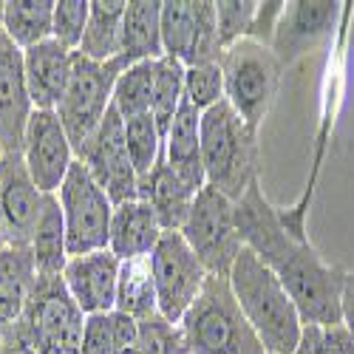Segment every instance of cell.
Masks as SVG:
<instances>
[{
	"instance_id": "7",
	"label": "cell",
	"mask_w": 354,
	"mask_h": 354,
	"mask_svg": "<svg viewBox=\"0 0 354 354\" xmlns=\"http://www.w3.org/2000/svg\"><path fill=\"white\" fill-rule=\"evenodd\" d=\"M125 68L120 60L111 63H94L85 57L74 54V68L68 88L57 105V116L74 145V153H80L102 125L105 113L111 111L113 102V85Z\"/></svg>"
},
{
	"instance_id": "41",
	"label": "cell",
	"mask_w": 354,
	"mask_h": 354,
	"mask_svg": "<svg viewBox=\"0 0 354 354\" xmlns=\"http://www.w3.org/2000/svg\"><path fill=\"white\" fill-rule=\"evenodd\" d=\"M43 354H68V351H43Z\"/></svg>"
},
{
	"instance_id": "4",
	"label": "cell",
	"mask_w": 354,
	"mask_h": 354,
	"mask_svg": "<svg viewBox=\"0 0 354 354\" xmlns=\"http://www.w3.org/2000/svg\"><path fill=\"white\" fill-rule=\"evenodd\" d=\"M179 329L190 354H267L224 275H207Z\"/></svg>"
},
{
	"instance_id": "27",
	"label": "cell",
	"mask_w": 354,
	"mask_h": 354,
	"mask_svg": "<svg viewBox=\"0 0 354 354\" xmlns=\"http://www.w3.org/2000/svg\"><path fill=\"white\" fill-rule=\"evenodd\" d=\"M133 320H147L159 315L156 304V281L151 258H133L122 261L120 270V286H116V309Z\"/></svg>"
},
{
	"instance_id": "39",
	"label": "cell",
	"mask_w": 354,
	"mask_h": 354,
	"mask_svg": "<svg viewBox=\"0 0 354 354\" xmlns=\"http://www.w3.org/2000/svg\"><path fill=\"white\" fill-rule=\"evenodd\" d=\"M343 323L354 332V270H346L343 281Z\"/></svg>"
},
{
	"instance_id": "29",
	"label": "cell",
	"mask_w": 354,
	"mask_h": 354,
	"mask_svg": "<svg viewBox=\"0 0 354 354\" xmlns=\"http://www.w3.org/2000/svg\"><path fill=\"white\" fill-rule=\"evenodd\" d=\"M182 102H185V66L179 60H173V57H159L156 60V80H153L151 116L156 120L162 136H167Z\"/></svg>"
},
{
	"instance_id": "25",
	"label": "cell",
	"mask_w": 354,
	"mask_h": 354,
	"mask_svg": "<svg viewBox=\"0 0 354 354\" xmlns=\"http://www.w3.org/2000/svg\"><path fill=\"white\" fill-rule=\"evenodd\" d=\"M28 250H32L37 275H63L68 263V235H66V221H63L57 193L46 196Z\"/></svg>"
},
{
	"instance_id": "36",
	"label": "cell",
	"mask_w": 354,
	"mask_h": 354,
	"mask_svg": "<svg viewBox=\"0 0 354 354\" xmlns=\"http://www.w3.org/2000/svg\"><path fill=\"white\" fill-rule=\"evenodd\" d=\"M111 315H88L85 317L82 337H80V354H113V320H111Z\"/></svg>"
},
{
	"instance_id": "8",
	"label": "cell",
	"mask_w": 354,
	"mask_h": 354,
	"mask_svg": "<svg viewBox=\"0 0 354 354\" xmlns=\"http://www.w3.org/2000/svg\"><path fill=\"white\" fill-rule=\"evenodd\" d=\"M179 232L210 275L227 278L235 258L244 250L239 224H235V201L210 185L196 196Z\"/></svg>"
},
{
	"instance_id": "15",
	"label": "cell",
	"mask_w": 354,
	"mask_h": 354,
	"mask_svg": "<svg viewBox=\"0 0 354 354\" xmlns=\"http://www.w3.org/2000/svg\"><path fill=\"white\" fill-rule=\"evenodd\" d=\"M343 3L329 0H298V3H283V15L275 26L270 51L281 68H289L295 60L317 48L323 37L332 35Z\"/></svg>"
},
{
	"instance_id": "35",
	"label": "cell",
	"mask_w": 354,
	"mask_h": 354,
	"mask_svg": "<svg viewBox=\"0 0 354 354\" xmlns=\"http://www.w3.org/2000/svg\"><path fill=\"white\" fill-rule=\"evenodd\" d=\"M139 354H190L185 346V335L176 323L153 315L139 320Z\"/></svg>"
},
{
	"instance_id": "24",
	"label": "cell",
	"mask_w": 354,
	"mask_h": 354,
	"mask_svg": "<svg viewBox=\"0 0 354 354\" xmlns=\"http://www.w3.org/2000/svg\"><path fill=\"white\" fill-rule=\"evenodd\" d=\"M125 9H128L125 0H91V15H88V26L77 54L94 63L116 60L122 51Z\"/></svg>"
},
{
	"instance_id": "12",
	"label": "cell",
	"mask_w": 354,
	"mask_h": 354,
	"mask_svg": "<svg viewBox=\"0 0 354 354\" xmlns=\"http://www.w3.org/2000/svg\"><path fill=\"white\" fill-rule=\"evenodd\" d=\"M77 162L88 167L94 182L113 201V207L139 198V176L133 170L128 145H125V120L113 108L105 113L97 133L77 153Z\"/></svg>"
},
{
	"instance_id": "16",
	"label": "cell",
	"mask_w": 354,
	"mask_h": 354,
	"mask_svg": "<svg viewBox=\"0 0 354 354\" xmlns=\"http://www.w3.org/2000/svg\"><path fill=\"white\" fill-rule=\"evenodd\" d=\"M120 270H122V261L111 250H97L88 255L68 258L66 270H63V281L85 317L88 315H111L116 309Z\"/></svg>"
},
{
	"instance_id": "9",
	"label": "cell",
	"mask_w": 354,
	"mask_h": 354,
	"mask_svg": "<svg viewBox=\"0 0 354 354\" xmlns=\"http://www.w3.org/2000/svg\"><path fill=\"white\" fill-rule=\"evenodd\" d=\"M57 201H60L63 221H66L68 258L108 250L113 201L94 182V176L88 173V167L82 162L71 165L63 187L57 190Z\"/></svg>"
},
{
	"instance_id": "33",
	"label": "cell",
	"mask_w": 354,
	"mask_h": 354,
	"mask_svg": "<svg viewBox=\"0 0 354 354\" xmlns=\"http://www.w3.org/2000/svg\"><path fill=\"white\" fill-rule=\"evenodd\" d=\"M91 15V0H54V28L51 40L66 46L68 51H77Z\"/></svg>"
},
{
	"instance_id": "2",
	"label": "cell",
	"mask_w": 354,
	"mask_h": 354,
	"mask_svg": "<svg viewBox=\"0 0 354 354\" xmlns=\"http://www.w3.org/2000/svg\"><path fill=\"white\" fill-rule=\"evenodd\" d=\"M230 286L267 354H295L304 320L278 275L252 250H241L230 270Z\"/></svg>"
},
{
	"instance_id": "17",
	"label": "cell",
	"mask_w": 354,
	"mask_h": 354,
	"mask_svg": "<svg viewBox=\"0 0 354 354\" xmlns=\"http://www.w3.org/2000/svg\"><path fill=\"white\" fill-rule=\"evenodd\" d=\"M32 113L35 105L26 85L23 51L0 28V139H3V153H23V136Z\"/></svg>"
},
{
	"instance_id": "13",
	"label": "cell",
	"mask_w": 354,
	"mask_h": 354,
	"mask_svg": "<svg viewBox=\"0 0 354 354\" xmlns=\"http://www.w3.org/2000/svg\"><path fill=\"white\" fill-rule=\"evenodd\" d=\"M23 162L40 193H57L63 187L71 165L77 162L74 145L57 111H35L23 136Z\"/></svg>"
},
{
	"instance_id": "34",
	"label": "cell",
	"mask_w": 354,
	"mask_h": 354,
	"mask_svg": "<svg viewBox=\"0 0 354 354\" xmlns=\"http://www.w3.org/2000/svg\"><path fill=\"white\" fill-rule=\"evenodd\" d=\"M295 354H354V332L346 323H337V326L304 323Z\"/></svg>"
},
{
	"instance_id": "3",
	"label": "cell",
	"mask_w": 354,
	"mask_h": 354,
	"mask_svg": "<svg viewBox=\"0 0 354 354\" xmlns=\"http://www.w3.org/2000/svg\"><path fill=\"white\" fill-rule=\"evenodd\" d=\"M201 165L207 185L232 201L261 182L258 133L247 128L227 100L201 113Z\"/></svg>"
},
{
	"instance_id": "18",
	"label": "cell",
	"mask_w": 354,
	"mask_h": 354,
	"mask_svg": "<svg viewBox=\"0 0 354 354\" xmlns=\"http://www.w3.org/2000/svg\"><path fill=\"white\" fill-rule=\"evenodd\" d=\"M74 54L77 51H68L57 40H46L23 51V71L35 111H57L71 80Z\"/></svg>"
},
{
	"instance_id": "32",
	"label": "cell",
	"mask_w": 354,
	"mask_h": 354,
	"mask_svg": "<svg viewBox=\"0 0 354 354\" xmlns=\"http://www.w3.org/2000/svg\"><path fill=\"white\" fill-rule=\"evenodd\" d=\"M255 12H258L255 0H218L216 3V26H218V40L224 48L250 37L252 23H255Z\"/></svg>"
},
{
	"instance_id": "40",
	"label": "cell",
	"mask_w": 354,
	"mask_h": 354,
	"mask_svg": "<svg viewBox=\"0 0 354 354\" xmlns=\"http://www.w3.org/2000/svg\"><path fill=\"white\" fill-rule=\"evenodd\" d=\"M6 247V241H3V232H0V250H3Z\"/></svg>"
},
{
	"instance_id": "10",
	"label": "cell",
	"mask_w": 354,
	"mask_h": 354,
	"mask_svg": "<svg viewBox=\"0 0 354 354\" xmlns=\"http://www.w3.org/2000/svg\"><path fill=\"white\" fill-rule=\"evenodd\" d=\"M162 51L185 68L221 63L213 0H162Z\"/></svg>"
},
{
	"instance_id": "22",
	"label": "cell",
	"mask_w": 354,
	"mask_h": 354,
	"mask_svg": "<svg viewBox=\"0 0 354 354\" xmlns=\"http://www.w3.org/2000/svg\"><path fill=\"white\" fill-rule=\"evenodd\" d=\"M165 162L182 176L193 190H204V165H201V111H196L187 100L165 136Z\"/></svg>"
},
{
	"instance_id": "28",
	"label": "cell",
	"mask_w": 354,
	"mask_h": 354,
	"mask_svg": "<svg viewBox=\"0 0 354 354\" xmlns=\"http://www.w3.org/2000/svg\"><path fill=\"white\" fill-rule=\"evenodd\" d=\"M153 80H156V60H145V63L125 68L120 77H116L111 108L120 113L122 120H133V116L151 113Z\"/></svg>"
},
{
	"instance_id": "21",
	"label": "cell",
	"mask_w": 354,
	"mask_h": 354,
	"mask_svg": "<svg viewBox=\"0 0 354 354\" xmlns=\"http://www.w3.org/2000/svg\"><path fill=\"white\" fill-rule=\"evenodd\" d=\"M37 281V267L28 247L6 244L0 250V337H6L26 309Z\"/></svg>"
},
{
	"instance_id": "11",
	"label": "cell",
	"mask_w": 354,
	"mask_h": 354,
	"mask_svg": "<svg viewBox=\"0 0 354 354\" xmlns=\"http://www.w3.org/2000/svg\"><path fill=\"white\" fill-rule=\"evenodd\" d=\"M151 267L156 281L159 315L179 326L187 309L201 295L204 281H207L210 272L204 270V263L187 247L182 232H162V241L151 255Z\"/></svg>"
},
{
	"instance_id": "38",
	"label": "cell",
	"mask_w": 354,
	"mask_h": 354,
	"mask_svg": "<svg viewBox=\"0 0 354 354\" xmlns=\"http://www.w3.org/2000/svg\"><path fill=\"white\" fill-rule=\"evenodd\" d=\"M281 15H283V3H278V0H272V3H258L250 40H255V43H261V46H270Z\"/></svg>"
},
{
	"instance_id": "19",
	"label": "cell",
	"mask_w": 354,
	"mask_h": 354,
	"mask_svg": "<svg viewBox=\"0 0 354 354\" xmlns=\"http://www.w3.org/2000/svg\"><path fill=\"white\" fill-rule=\"evenodd\" d=\"M162 224L147 201H125L113 207L111 218V241L108 250L120 261L133 258H151L156 244L162 241Z\"/></svg>"
},
{
	"instance_id": "30",
	"label": "cell",
	"mask_w": 354,
	"mask_h": 354,
	"mask_svg": "<svg viewBox=\"0 0 354 354\" xmlns=\"http://www.w3.org/2000/svg\"><path fill=\"white\" fill-rule=\"evenodd\" d=\"M125 145H128V156L133 162V170L142 185L165 156V136L159 133V125L151 113L125 120Z\"/></svg>"
},
{
	"instance_id": "23",
	"label": "cell",
	"mask_w": 354,
	"mask_h": 354,
	"mask_svg": "<svg viewBox=\"0 0 354 354\" xmlns=\"http://www.w3.org/2000/svg\"><path fill=\"white\" fill-rule=\"evenodd\" d=\"M162 51V0H131L122 20V51L116 60L131 68L145 60H159Z\"/></svg>"
},
{
	"instance_id": "20",
	"label": "cell",
	"mask_w": 354,
	"mask_h": 354,
	"mask_svg": "<svg viewBox=\"0 0 354 354\" xmlns=\"http://www.w3.org/2000/svg\"><path fill=\"white\" fill-rule=\"evenodd\" d=\"M201 190H193L179 173H176L165 156L153 167V173L139 185V198L153 207L159 224L165 232H179L187 221V213Z\"/></svg>"
},
{
	"instance_id": "1",
	"label": "cell",
	"mask_w": 354,
	"mask_h": 354,
	"mask_svg": "<svg viewBox=\"0 0 354 354\" xmlns=\"http://www.w3.org/2000/svg\"><path fill=\"white\" fill-rule=\"evenodd\" d=\"M235 224L241 241L278 275L304 323L337 326L343 323L346 270L326 263L306 235H295L281 210L263 196L261 182L235 201Z\"/></svg>"
},
{
	"instance_id": "31",
	"label": "cell",
	"mask_w": 354,
	"mask_h": 354,
	"mask_svg": "<svg viewBox=\"0 0 354 354\" xmlns=\"http://www.w3.org/2000/svg\"><path fill=\"white\" fill-rule=\"evenodd\" d=\"M185 100L196 111H210L224 102V71L221 63H204L185 68Z\"/></svg>"
},
{
	"instance_id": "42",
	"label": "cell",
	"mask_w": 354,
	"mask_h": 354,
	"mask_svg": "<svg viewBox=\"0 0 354 354\" xmlns=\"http://www.w3.org/2000/svg\"><path fill=\"white\" fill-rule=\"evenodd\" d=\"M0 159H3V139H0Z\"/></svg>"
},
{
	"instance_id": "5",
	"label": "cell",
	"mask_w": 354,
	"mask_h": 354,
	"mask_svg": "<svg viewBox=\"0 0 354 354\" xmlns=\"http://www.w3.org/2000/svg\"><path fill=\"white\" fill-rule=\"evenodd\" d=\"M221 71H224V100L247 122V128L258 133L275 102L283 71L275 60V54L270 51V46H261L247 37L224 48Z\"/></svg>"
},
{
	"instance_id": "37",
	"label": "cell",
	"mask_w": 354,
	"mask_h": 354,
	"mask_svg": "<svg viewBox=\"0 0 354 354\" xmlns=\"http://www.w3.org/2000/svg\"><path fill=\"white\" fill-rule=\"evenodd\" d=\"M113 354H139V320L113 312Z\"/></svg>"
},
{
	"instance_id": "6",
	"label": "cell",
	"mask_w": 354,
	"mask_h": 354,
	"mask_svg": "<svg viewBox=\"0 0 354 354\" xmlns=\"http://www.w3.org/2000/svg\"><path fill=\"white\" fill-rule=\"evenodd\" d=\"M85 315L66 289L63 275H37L15 332L43 351L80 354Z\"/></svg>"
},
{
	"instance_id": "14",
	"label": "cell",
	"mask_w": 354,
	"mask_h": 354,
	"mask_svg": "<svg viewBox=\"0 0 354 354\" xmlns=\"http://www.w3.org/2000/svg\"><path fill=\"white\" fill-rule=\"evenodd\" d=\"M46 193L35 185L23 153H3L0 159V232L12 247H28L40 218Z\"/></svg>"
},
{
	"instance_id": "26",
	"label": "cell",
	"mask_w": 354,
	"mask_h": 354,
	"mask_svg": "<svg viewBox=\"0 0 354 354\" xmlns=\"http://www.w3.org/2000/svg\"><path fill=\"white\" fill-rule=\"evenodd\" d=\"M0 28L20 51L51 40L54 0H6Z\"/></svg>"
}]
</instances>
